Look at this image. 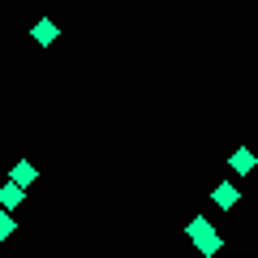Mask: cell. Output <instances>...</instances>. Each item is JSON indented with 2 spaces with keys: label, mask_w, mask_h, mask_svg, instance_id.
I'll list each match as a JSON object with an SVG mask.
<instances>
[{
  "label": "cell",
  "mask_w": 258,
  "mask_h": 258,
  "mask_svg": "<svg viewBox=\"0 0 258 258\" xmlns=\"http://www.w3.org/2000/svg\"><path fill=\"white\" fill-rule=\"evenodd\" d=\"M185 237L194 241L198 254H220V249H224V237L215 232V224L207 220V215H194V220L185 224Z\"/></svg>",
  "instance_id": "6da1fadb"
},
{
  "label": "cell",
  "mask_w": 258,
  "mask_h": 258,
  "mask_svg": "<svg viewBox=\"0 0 258 258\" xmlns=\"http://www.w3.org/2000/svg\"><path fill=\"white\" fill-rule=\"evenodd\" d=\"M211 203L220 207V211H232V207L241 203V189H237V185H232V181H220V185H215V189H211Z\"/></svg>",
  "instance_id": "7a4b0ae2"
},
{
  "label": "cell",
  "mask_w": 258,
  "mask_h": 258,
  "mask_svg": "<svg viewBox=\"0 0 258 258\" xmlns=\"http://www.w3.org/2000/svg\"><path fill=\"white\" fill-rule=\"evenodd\" d=\"M228 168H232V172H237V176H249V172H254V168H258V155H254V151H249V147H237V151H232V155H228Z\"/></svg>",
  "instance_id": "3957f363"
},
{
  "label": "cell",
  "mask_w": 258,
  "mask_h": 258,
  "mask_svg": "<svg viewBox=\"0 0 258 258\" xmlns=\"http://www.w3.org/2000/svg\"><path fill=\"white\" fill-rule=\"evenodd\" d=\"M22 203H26V185H18V181L0 185V207H5V211H18Z\"/></svg>",
  "instance_id": "277c9868"
},
{
  "label": "cell",
  "mask_w": 258,
  "mask_h": 258,
  "mask_svg": "<svg viewBox=\"0 0 258 258\" xmlns=\"http://www.w3.org/2000/svg\"><path fill=\"white\" fill-rule=\"evenodd\" d=\"M56 35H60V30H56V22H52V18H39V22H35V30H30V39H35L39 47H52V43H56Z\"/></svg>",
  "instance_id": "5b68a950"
},
{
  "label": "cell",
  "mask_w": 258,
  "mask_h": 258,
  "mask_svg": "<svg viewBox=\"0 0 258 258\" xmlns=\"http://www.w3.org/2000/svg\"><path fill=\"white\" fill-rule=\"evenodd\" d=\"M35 176H39V168L26 164V159H18V164L9 168V181H18V185H35Z\"/></svg>",
  "instance_id": "8992f818"
},
{
  "label": "cell",
  "mask_w": 258,
  "mask_h": 258,
  "mask_svg": "<svg viewBox=\"0 0 258 258\" xmlns=\"http://www.w3.org/2000/svg\"><path fill=\"white\" fill-rule=\"evenodd\" d=\"M13 232H18V220H13V211H5V207H0V241H9Z\"/></svg>",
  "instance_id": "52a82bcc"
}]
</instances>
